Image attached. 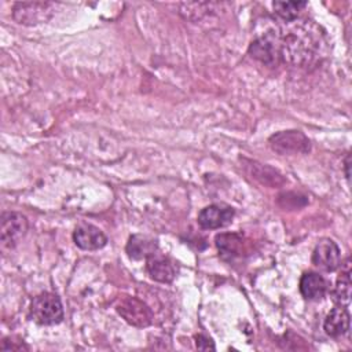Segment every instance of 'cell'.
<instances>
[{
    "label": "cell",
    "instance_id": "obj_1",
    "mask_svg": "<svg viewBox=\"0 0 352 352\" xmlns=\"http://www.w3.org/2000/svg\"><path fill=\"white\" fill-rule=\"evenodd\" d=\"M324 37L319 28L304 21L280 37V59L293 66H309L320 59Z\"/></svg>",
    "mask_w": 352,
    "mask_h": 352
},
{
    "label": "cell",
    "instance_id": "obj_2",
    "mask_svg": "<svg viewBox=\"0 0 352 352\" xmlns=\"http://www.w3.org/2000/svg\"><path fill=\"white\" fill-rule=\"evenodd\" d=\"M65 312L60 298L50 292L36 296L30 304V318L43 326H54L63 320Z\"/></svg>",
    "mask_w": 352,
    "mask_h": 352
},
{
    "label": "cell",
    "instance_id": "obj_3",
    "mask_svg": "<svg viewBox=\"0 0 352 352\" xmlns=\"http://www.w3.org/2000/svg\"><path fill=\"white\" fill-rule=\"evenodd\" d=\"M270 147L280 155H293V154H307L311 150L309 139L297 129L280 131L270 136Z\"/></svg>",
    "mask_w": 352,
    "mask_h": 352
},
{
    "label": "cell",
    "instance_id": "obj_4",
    "mask_svg": "<svg viewBox=\"0 0 352 352\" xmlns=\"http://www.w3.org/2000/svg\"><path fill=\"white\" fill-rule=\"evenodd\" d=\"M55 4L50 1H28L15 3L12 8V18L21 25H38L52 18Z\"/></svg>",
    "mask_w": 352,
    "mask_h": 352
},
{
    "label": "cell",
    "instance_id": "obj_5",
    "mask_svg": "<svg viewBox=\"0 0 352 352\" xmlns=\"http://www.w3.org/2000/svg\"><path fill=\"white\" fill-rule=\"evenodd\" d=\"M28 219L16 212H4L0 220V241L3 248L12 249L28 231Z\"/></svg>",
    "mask_w": 352,
    "mask_h": 352
},
{
    "label": "cell",
    "instance_id": "obj_6",
    "mask_svg": "<svg viewBox=\"0 0 352 352\" xmlns=\"http://www.w3.org/2000/svg\"><path fill=\"white\" fill-rule=\"evenodd\" d=\"M249 54L261 63L276 65L280 60V36L275 34V32H267L252 41Z\"/></svg>",
    "mask_w": 352,
    "mask_h": 352
},
{
    "label": "cell",
    "instance_id": "obj_7",
    "mask_svg": "<svg viewBox=\"0 0 352 352\" xmlns=\"http://www.w3.org/2000/svg\"><path fill=\"white\" fill-rule=\"evenodd\" d=\"M117 312L126 323L135 327H147L153 322L151 309L136 297H122L116 305Z\"/></svg>",
    "mask_w": 352,
    "mask_h": 352
},
{
    "label": "cell",
    "instance_id": "obj_8",
    "mask_svg": "<svg viewBox=\"0 0 352 352\" xmlns=\"http://www.w3.org/2000/svg\"><path fill=\"white\" fill-rule=\"evenodd\" d=\"M312 263L326 272L336 271L341 265V252L338 245L330 238L320 239L312 252Z\"/></svg>",
    "mask_w": 352,
    "mask_h": 352
},
{
    "label": "cell",
    "instance_id": "obj_9",
    "mask_svg": "<svg viewBox=\"0 0 352 352\" xmlns=\"http://www.w3.org/2000/svg\"><path fill=\"white\" fill-rule=\"evenodd\" d=\"M234 209L227 205L213 204L198 213V224L204 230H217L228 226L234 217Z\"/></svg>",
    "mask_w": 352,
    "mask_h": 352
},
{
    "label": "cell",
    "instance_id": "obj_10",
    "mask_svg": "<svg viewBox=\"0 0 352 352\" xmlns=\"http://www.w3.org/2000/svg\"><path fill=\"white\" fill-rule=\"evenodd\" d=\"M73 241L82 250H98L107 243V236L92 224H80L73 232Z\"/></svg>",
    "mask_w": 352,
    "mask_h": 352
},
{
    "label": "cell",
    "instance_id": "obj_11",
    "mask_svg": "<svg viewBox=\"0 0 352 352\" xmlns=\"http://www.w3.org/2000/svg\"><path fill=\"white\" fill-rule=\"evenodd\" d=\"M146 260V270L151 279L161 283H170L175 279L176 265L169 257L154 253Z\"/></svg>",
    "mask_w": 352,
    "mask_h": 352
},
{
    "label": "cell",
    "instance_id": "obj_12",
    "mask_svg": "<svg viewBox=\"0 0 352 352\" xmlns=\"http://www.w3.org/2000/svg\"><path fill=\"white\" fill-rule=\"evenodd\" d=\"M157 249H158L157 239L143 234H135L129 236L128 243L125 246V250L132 260L148 258L151 254L157 253Z\"/></svg>",
    "mask_w": 352,
    "mask_h": 352
},
{
    "label": "cell",
    "instance_id": "obj_13",
    "mask_svg": "<svg viewBox=\"0 0 352 352\" xmlns=\"http://www.w3.org/2000/svg\"><path fill=\"white\" fill-rule=\"evenodd\" d=\"M349 319L348 309L344 305H338L327 314L323 322V330L333 338L341 337L349 330Z\"/></svg>",
    "mask_w": 352,
    "mask_h": 352
},
{
    "label": "cell",
    "instance_id": "obj_14",
    "mask_svg": "<svg viewBox=\"0 0 352 352\" xmlns=\"http://www.w3.org/2000/svg\"><path fill=\"white\" fill-rule=\"evenodd\" d=\"M327 290V280L318 272H305L300 279V293L307 300H319Z\"/></svg>",
    "mask_w": 352,
    "mask_h": 352
},
{
    "label": "cell",
    "instance_id": "obj_15",
    "mask_svg": "<svg viewBox=\"0 0 352 352\" xmlns=\"http://www.w3.org/2000/svg\"><path fill=\"white\" fill-rule=\"evenodd\" d=\"M214 243L221 257L230 258V260L242 256V252L245 250L243 236L235 232H223L216 235Z\"/></svg>",
    "mask_w": 352,
    "mask_h": 352
},
{
    "label": "cell",
    "instance_id": "obj_16",
    "mask_svg": "<svg viewBox=\"0 0 352 352\" xmlns=\"http://www.w3.org/2000/svg\"><path fill=\"white\" fill-rule=\"evenodd\" d=\"M333 300L340 305H348L351 301V263L349 258L342 264L341 274L333 290Z\"/></svg>",
    "mask_w": 352,
    "mask_h": 352
},
{
    "label": "cell",
    "instance_id": "obj_17",
    "mask_svg": "<svg viewBox=\"0 0 352 352\" xmlns=\"http://www.w3.org/2000/svg\"><path fill=\"white\" fill-rule=\"evenodd\" d=\"M250 175H252V177L257 179L260 183H263L265 186H279L285 182L276 170H274L272 168H270L267 165L257 164V162H252Z\"/></svg>",
    "mask_w": 352,
    "mask_h": 352
},
{
    "label": "cell",
    "instance_id": "obj_18",
    "mask_svg": "<svg viewBox=\"0 0 352 352\" xmlns=\"http://www.w3.org/2000/svg\"><path fill=\"white\" fill-rule=\"evenodd\" d=\"M275 14L286 22H292L297 18L298 12L307 6L305 1H275L274 4Z\"/></svg>",
    "mask_w": 352,
    "mask_h": 352
},
{
    "label": "cell",
    "instance_id": "obj_19",
    "mask_svg": "<svg viewBox=\"0 0 352 352\" xmlns=\"http://www.w3.org/2000/svg\"><path fill=\"white\" fill-rule=\"evenodd\" d=\"M1 351H21V349H28V346L23 344V341H12L11 338H4L1 345H0Z\"/></svg>",
    "mask_w": 352,
    "mask_h": 352
},
{
    "label": "cell",
    "instance_id": "obj_20",
    "mask_svg": "<svg viewBox=\"0 0 352 352\" xmlns=\"http://www.w3.org/2000/svg\"><path fill=\"white\" fill-rule=\"evenodd\" d=\"M195 344H197V348L198 349H202V351H209V349H214V344L212 342L210 338L205 337V336H197L195 337Z\"/></svg>",
    "mask_w": 352,
    "mask_h": 352
},
{
    "label": "cell",
    "instance_id": "obj_21",
    "mask_svg": "<svg viewBox=\"0 0 352 352\" xmlns=\"http://www.w3.org/2000/svg\"><path fill=\"white\" fill-rule=\"evenodd\" d=\"M349 160H351V157L348 154L346 158H345V176H346L348 180H349Z\"/></svg>",
    "mask_w": 352,
    "mask_h": 352
}]
</instances>
